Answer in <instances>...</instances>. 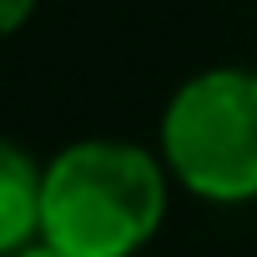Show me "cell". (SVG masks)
I'll return each instance as SVG.
<instances>
[{
  "instance_id": "cell-1",
  "label": "cell",
  "mask_w": 257,
  "mask_h": 257,
  "mask_svg": "<svg viewBox=\"0 0 257 257\" xmlns=\"http://www.w3.org/2000/svg\"><path fill=\"white\" fill-rule=\"evenodd\" d=\"M167 212V177L132 142H76L41 172V247L61 257H132Z\"/></svg>"
},
{
  "instance_id": "cell-2",
  "label": "cell",
  "mask_w": 257,
  "mask_h": 257,
  "mask_svg": "<svg viewBox=\"0 0 257 257\" xmlns=\"http://www.w3.org/2000/svg\"><path fill=\"white\" fill-rule=\"evenodd\" d=\"M162 157L187 192L207 202H252L257 197V76L232 66L192 76L167 101Z\"/></svg>"
},
{
  "instance_id": "cell-3",
  "label": "cell",
  "mask_w": 257,
  "mask_h": 257,
  "mask_svg": "<svg viewBox=\"0 0 257 257\" xmlns=\"http://www.w3.org/2000/svg\"><path fill=\"white\" fill-rule=\"evenodd\" d=\"M41 222V167L0 137V257L31 247Z\"/></svg>"
},
{
  "instance_id": "cell-4",
  "label": "cell",
  "mask_w": 257,
  "mask_h": 257,
  "mask_svg": "<svg viewBox=\"0 0 257 257\" xmlns=\"http://www.w3.org/2000/svg\"><path fill=\"white\" fill-rule=\"evenodd\" d=\"M31 11H36V0H0V36L21 31L31 21Z\"/></svg>"
},
{
  "instance_id": "cell-5",
  "label": "cell",
  "mask_w": 257,
  "mask_h": 257,
  "mask_svg": "<svg viewBox=\"0 0 257 257\" xmlns=\"http://www.w3.org/2000/svg\"><path fill=\"white\" fill-rule=\"evenodd\" d=\"M11 257H61V252H51V247H21V252H11Z\"/></svg>"
}]
</instances>
